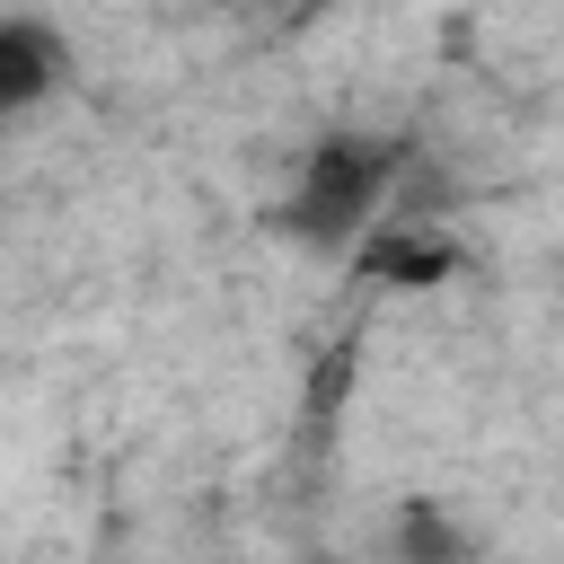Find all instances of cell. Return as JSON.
<instances>
[{"instance_id":"1","label":"cell","mask_w":564,"mask_h":564,"mask_svg":"<svg viewBox=\"0 0 564 564\" xmlns=\"http://www.w3.org/2000/svg\"><path fill=\"white\" fill-rule=\"evenodd\" d=\"M397 176H405V141H388V132H317L300 150L291 194H273L264 229L282 247H300V256H352V238L379 220Z\"/></svg>"},{"instance_id":"2","label":"cell","mask_w":564,"mask_h":564,"mask_svg":"<svg viewBox=\"0 0 564 564\" xmlns=\"http://www.w3.org/2000/svg\"><path fill=\"white\" fill-rule=\"evenodd\" d=\"M458 264H467V247L432 220H370L352 238V273L379 291H441V282H458Z\"/></svg>"},{"instance_id":"3","label":"cell","mask_w":564,"mask_h":564,"mask_svg":"<svg viewBox=\"0 0 564 564\" xmlns=\"http://www.w3.org/2000/svg\"><path fill=\"white\" fill-rule=\"evenodd\" d=\"M62 35L53 26H35V18H0V123L9 115H26V106H44L53 88H62Z\"/></svg>"},{"instance_id":"4","label":"cell","mask_w":564,"mask_h":564,"mask_svg":"<svg viewBox=\"0 0 564 564\" xmlns=\"http://www.w3.org/2000/svg\"><path fill=\"white\" fill-rule=\"evenodd\" d=\"M388 555L397 564H476V538L441 494H405L397 520H388Z\"/></svg>"},{"instance_id":"5","label":"cell","mask_w":564,"mask_h":564,"mask_svg":"<svg viewBox=\"0 0 564 564\" xmlns=\"http://www.w3.org/2000/svg\"><path fill=\"white\" fill-rule=\"evenodd\" d=\"M308 564H344V555H308Z\"/></svg>"}]
</instances>
